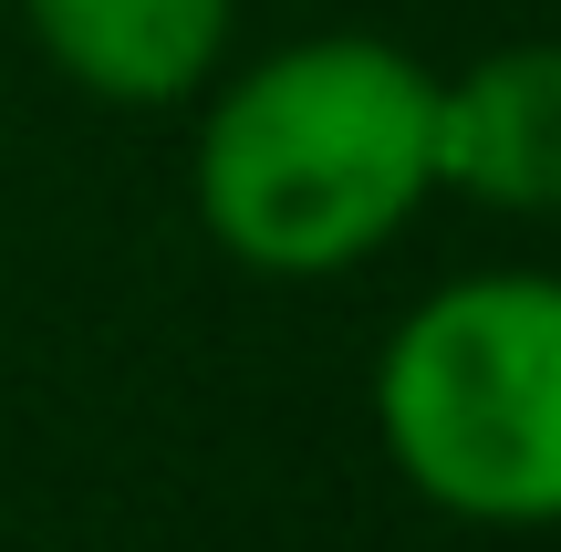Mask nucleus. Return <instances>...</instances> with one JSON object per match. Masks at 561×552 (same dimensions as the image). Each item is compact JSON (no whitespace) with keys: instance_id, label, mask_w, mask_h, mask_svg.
Returning a JSON list of instances; mask_svg holds the SVG:
<instances>
[{"instance_id":"5","label":"nucleus","mask_w":561,"mask_h":552,"mask_svg":"<svg viewBox=\"0 0 561 552\" xmlns=\"http://www.w3.org/2000/svg\"><path fill=\"white\" fill-rule=\"evenodd\" d=\"M551 532H561V521H551Z\"/></svg>"},{"instance_id":"3","label":"nucleus","mask_w":561,"mask_h":552,"mask_svg":"<svg viewBox=\"0 0 561 552\" xmlns=\"http://www.w3.org/2000/svg\"><path fill=\"white\" fill-rule=\"evenodd\" d=\"M437 188L520 219L561 209V42H510L437 83Z\"/></svg>"},{"instance_id":"2","label":"nucleus","mask_w":561,"mask_h":552,"mask_svg":"<svg viewBox=\"0 0 561 552\" xmlns=\"http://www.w3.org/2000/svg\"><path fill=\"white\" fill-rule=\"evenodd\" d=\"M375 428L405 491L479 532L561 521V282L468 271L375 354Z\"/></svg>"},{"instance_id":"1","label":"nucleus","mask_w":561,"mask_h":552,"mask_svg":"<svg viewBox=\"0 0 561 552\" xmlns=\"http://www.w3.org/2000/svg\"><path fill=\"white\" fill-rule=\"evenodd\" d=\"M437 188V74L396 42L322 32L271 53L208 104L198 209L229 261L333 282L385 250Z\"/></svg>"},{"instance_id":"4","label":"nucleus","mask_w":561,"mask_h":552,"mask_svg":"<svg viewBox=\"0 0 561 552\" xmlns=\"http://www.w3.org/2000/svg\"><path fill=\"white\" fill-rule=\"evenodd\" d=\"M21 21L104 104H178L229 42V0H21Z\"/></svg>"}]
</instances>
